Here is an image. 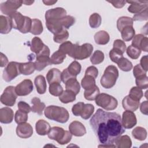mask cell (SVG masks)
<instances>
[{
    "label": "cell",
    "mask_w": 148,
    "mask_h": 148,
    "mask_svg": "<svg viewBox=\"0 0 148 148\" xmlns=\"http://www.w3.org/2000/svg\"><path fill=\"white\" fill-rule=\"evenodd\" d=\"M90 124L98 140L102 145L113 144L114 140L124 132L120 115L97 109L91 117Z\"/></svg>",
    "instance_id": "6da1fadb"
},
{
    "label": "cell",
    "mask_w": 148,
    "mask_h": 148,
    "mask_svg": "<svg viewBox=\"0 0 148 148\" xmlns=\"http://www.w3.org/2000/svg\"><path fill=\"white\" fill-rule=\"evenodd\" d=\"M44 114L46 118L60 123H66L69 117V113L66 109L54 105L47 106L44 111Z\"/></svg>",
    "instance_id": "7a4b0ae2"
},
{
    "label": "cell",
    "mask_w": 148,
    "mask_h": 148,
    "mask_svg": "<svg viewBox=\"0 0 148 148\" xmlns=\"http://www.w3.org/2000/svg\"><path fill=\"white\" fill-rule=\"evenodd\" d=\"M12 21L13 28L18 30L23 34H26L30 32L32 20L27 17L24 16L18 12H16L9 16Z\"/></svg>",
    "instance_id": "3957f363"
},
{
    "label": "cell",
    "mask_w": 148,
    "mask_h": 148,
    "mask_svg": "<svg viewBox=\"0 0 148 148\" xmlns=\"http://www.w3.org/2000/svg\"><path fill=\"white\" fill-rule=\"evenodd\" d=\"M93 51V46L90 43H84L79 45L77 43L73 44L68 56L75 60H82L89 57Z\"/></svg>",
    "instance_id": "277c9868"
},
{
    "label": "cell",
    "mask_w": 148,
    "mask_h": 148,
    "mask_svg": "<svg viewBox=\"0 0 148 148\" xmlns=\"http://www.w3.org/2000/svg\"><path fill=\"white\" fill-rule=\"evenodd\" d=\"M118 77L119 71L117 68L114 65H109L101 78V84L105 88H110L115 85Z\"/></svg>",
    "instance_id": "5b68a950"
},
{
    "label": "cell",
    "mask_w": 148,
    "mask_h": 148,
    "mask_svg": "<svg viewBox=\"0 0 148 148\" xmlns=\"http://www.w3.org/2000/svg\"><path fill=\"white\" fill-rule=\"evenodd\" d=\"M47 135L49 138L57 141L61 145L68 143L71 140L72 135L70 132L59 127L51 128Z\"/></svg>",
    "instance_id": "8992f818"
},
{
    "label": "cell",
    "mask_w": 148,
    "mask_h": 148,
    "mask_svg": "<svg viewBox=\"0 0 148 148\" xmlns=\"http://www.w3.org/2000/svg\"><path fill=\"white\" fill-rule=\"evenodd\" d=\"M95 103L106 110H114L117 105V100L113 97L105 93L99 94L95 99Z\"/></svg>",
    "instance_id": "52a82bcc"
},
{
    "label": "cell",
    "mask_w": 148,
    "mask_h": 148,
    "mask_svg": "<svg viewBox=\"0 0 148 148\" xmlns=\"http://www.w3.org/2000/svg\"><path fill=\"white\" fill-rule=\"evenodd\" d=\"M49 56L50 49L47 46L45 45L43 50L36 55V61L34 62L36 70L38 71H42L47 66L51 64Z\"/></svg>",
    "instance_id": "ba28073f"
},
{
    "label": "cell",
    "mask_w": 148,
    "mask_h": 148,
    "mask_svg": "<svg viewBox=\"0 0 148 148\" xmlns=\"http://www.w3.org/2000/svg\"><path fill=\"white\" fill-rule=\"evenodd\" d=\"M20 63L12 61L8 63L3 71L2 77L6 82H10L20 74Z\"/></svg>",
    "instance_id": "9c48e42d"
},
{
    "label": "cell",
    "mask_w": 148,
    "mask_h": 148,
    "mask_svg": "<svg viewBox=\"0 0 148 148\" xmlns=\"http://www.w3.org/2000/svg\"><path fill=\"white\" fill-rule=\"evenodd\" d=\"M17 96L15 87L12 86H8L1 96V102L6 106H12L15 104Z\"/></svg>",
    "instance_id": "30bf717a"
},
{
    "label": "cell",
    "mask_w": 148,
    "mask_h": 148,
    "mask_svg": "<svg viewBox=\"0 0 148 148\" xmlns=\"http://www.w3.org/2000/svg\"><path fill=\"white\" fill-rule=\"evenodd\" d=\"M23 1H6L1 3L0 5V9L2 13L8 16L9 17L17 12V9L21 6Z\"/></svg>",
    "instance_id": "8fae6325"
},
{
    "label": "cell",
    "mask_w": 148,
    "mask_h": 148,
    "mask_svg": "<svg viewBox=\"0 0 148 148\" xmlns=\"http://www.w3.org/2000/svg\"><path fill=\"white\" fill-rule=\"evenodd\" d=\"M66 16V11L62 8H56L46 12V21H57Z\"/></svg>",
    "instance_id": "7c38bea8"
},
{
    "label": "cell",
    "mask_w": 148,
    "mask_h": 148,
    "mask_svg": "<svg viewBox=\"0 0 148 148\" xmlns=\"http://www.w3.org/2000/svg\"><path fill=\"white\" fill-rule=\"evenodd\" d=\"M33 83L29 79H25L15 87V91L18 96H26L33 90Z\"/></svg>",
    "instance_id": "4fadbf2b"
},
{
    "label": "cell",
    "mask_w": 148,
    "mask_h": 148,
    "mask_svg": "<svg viewBox=\"0 0 148 148\" xmlns=\"http://www.w3.org/2000/svg\"><path fill=\"white\" fill-rule=\"evenodd\" d=\"M121 123L124 128L130 129L133 128L137 123L136 117L134 113L130 110L124 112L123 113Z\"/></svg>",
    "instance_id": "5bb4252c"
},
{
    "label": "cell",
    "mask_w": 148,
    "mask_h": 148,
    "mask_svg": "<svg viewBox=\"0 0 148 148\" xmlns=\"http://www.w3.org/2000/svg\"><path fill=\"white\" fill-rule=\"evenodd\" d=\"M16 134L21 138H28L33 134V128L29 123H23L19 124L16 128Z\"/></svg>",
    "instance_id": "9a60e30c"
},
{
    "label": "cell",
    "mask_w": 148,
    "mask_h": 148,
    "mask_svg": "<svg viewBox=\"0 0 148 148\" xmlns=\"http://www.w3.org/2000/svg\"><path fill=\"white\" fill-rule=\"evenodd\" d=\"M126 2L130 4L128 11L131 13L137 14L147 8V1H128Z\"/></svg>",
    "instance_id": "2e32d148"
},
{
    "label": "cell",
    "mask_w": 148,
    "mask_h": 148,
    "mask_svg": "<svg viewBox=\"0 0 148 148\" xmlns=\"http://www.w3.org/2000/svg\"><path fill=\"white\" fill-rule=\"evenodd\" d=\"M69 130L71 134L75 136H82L86 134L84 125L78 121H72L69 125Z\"/></svg>",
    "instance_id": "e0dca14e"
},
{
    "label": "cell",
    "mask_w": 148,
    "mask_h": 148,
    "mask_svg": "<svg viewBox=\"0 0 148 148\" xmlns=\"http://www.w3.org/2000/svg\"><path fill=\"white\" fill-rule=\"evenodd\" d=\"M147 42L148 39L142 34H138L133 38L132 42V46L138 48L140 50L145 52L147 51Z\"/></svg>",
    "instance_id": "ac0fdd59"
},
{
    "label": "cell",
    "mask_w": 148,
    "mask_h": 148,
    "mask_svg": "<svg viewBox=\"0 0 148 148\" xmlns=\"http://www.w3.org/2000/svg\"><path fill=\"white\" fill-rule=\"evenodd\" d=\"M13 28L12 19L10 17L0 16V32L2 34H8Z\"/></svg>",
    "instance_id": "d6986e66"
},
{
    "label": "cell",
    "mask_w": 148,
    "mask_h": 148,
    "mask_svg": "<svg viewBox=\"0 0 148 148\" xmlns=\"http://www.w3.org/2000/svg\"><path fill=\"white\" fill-rule=\"evenodd\" d=\"M139 101L134 99L129 95L125 97L122 101V105L123 108L126 110H130L132 112L136 110L139 106Z\"/></svg>",
    "instance_id": "ffe728a7"
},
{
    "label": "cell",
    "mask_w": 148,
    "mask_h": 148,
    "mask_svg": "<svg viewBox=\"0 0 148 148\" xmlns=\"http://www.w3.org/2000/svg\"><path fill=\"white\" fill-rule=\"evenodd\" d=\"M14 117L13 111L8 107L0 109V121L3 124H9L12 122Z\"/></svg>",
    "instance_id": "44dd1931"
},
{
    "label": "cell",
    "mask_w": 148,
    "mask_h": 148,
    "mask_svg": "<svg viewBox=\"0 0 148 148\" xmlns=\"http://www.w3.org/2000/svg\"><path fill=\"white\" fill-rule=\"evenodd\" d=\"M46 79L49 84L54 82L60 83L62 81L61 72L57 68H52L48 71L46 75Z\"/></svg>",
    "instance_id": "7402d4cb"
},
{
    "label": "cell",
    "mask_w": 148,
    "mask_h": 148,
    "mask_svg": "<svg viewBox=\"0 0 148 148\" xmlns=\"http://www.w3.org/2000/svg\"><path fill=\"white\" fill-rule=\"evenodd\" d=\"M50 128L49 123L44 120H39L36 123V132L39 135L43 136L48 134Z\"/></svg>",
    "instance_id": "603a6c76"
},
{
    "label": "cell",
    "mask_w": 148,
    "mask_h": 148,
    "mask_svg": "<svg viewBox=\"0 0 148 148\" xmlns=\"http://www.w3.org/2000/svg\"><path fill=\"white\" fill-rule=\"evenodd\" d=\"M34 83L37 90L39 94H43L46 91V82L45 78L42 75L37 76L34 80Z\"/></svg>",
    "instance_id": "cb8c5ba5"
},
{
    "label": "cell",
    "mask_w": 148,
    "mask_h": 148,
    "mask_svg": "<svg viewBox=\"0 0 148 148\" xmlns=\"http://www.w3.org/2000/svg\"><path fill=\"white\" fill-rule=\"evenodd\" d=\"M115 146L119 148H130L132 146V141L128 135H121L115 140Z\"/></svg>",
    "instance_id": "d4e9b609"
},
{
    "label": "cell",
    "mask_w": 148,
    "mask_h": 148,
    "mask_svg": "<svg viewBox=\"0 0 148 148\" xmlns=\"http://www.w3.org/2000/svg\"><path fill=\"white\" fill-rule=\"evenodd\" d=\"M45 45L39 37H34L31 42V50L35 53L36 55L39 54L43 49Z\"/></svg>",
    "instance_id": "484cf974"
},
{
    "label": "cell",
    "mask_w": 148,
    "mask_h": 148,
    "mask_svg": "<svg viewBox=\"0 0 148 148\" xmlns=\"http://www.w3.org/2000/svg\"><path fill=\"white\" fill-rule=\"evenodd\" d=\"M94 40L97 44L104 45L109 42L110 36L106 31H99L94 35Z\"/></svg>",
    "instance_id": "4316f807"
},
{
    "label": "cell",
    "mask_w": 148,
    "mask_h": 148,
    "mask_svg": "<svg viewBox=\"0 0 148 148\" xmlns=\"http://www.w3.org/2000/svg\"><path fill=\"white\" fill-rule=\"evenodd\" d=\"M65 84V88L66 90H69L73 92L76 95L80 92V86L79 83L76 77H72L66 81Z\"/></svg>",
    "instance_id": "83f0119b"
},
{
    "label": "cell",
    "mask_w": 148,
    "mask_h": 148,
    "mask_svg": "<svg viewBox=\"0 0 148 148\" xmlns=\"http://www.w3.org/2000/svg\"><path fill=\"white\" fill-rule=\"evenodd\" d=\"M32 106L31 107V111L34 113H36L39 115H42L43 111L45 108V104L41 102L39 98L34 97L31 99Z\"/></svg>",
    "instance_id": "f1b7e54d"
},
{
    "label": "cell",
    "mask_w": 148,
    "mask_h": 148,
    "mask_svg": "<svg viewBox=\"0 0 148 148\" xmlns=\"http://www.w3.org/2000/svg\"><path fill=\"white\" fill-rule=\"evenodd\" d=\"M20 73L24 75H29L35 70V66L34 62L29 61L25 63H20Z\"/></svg>",
    "instance_id": "f546056e"
},
{
    "label": "cell",
    "mask_w": 148,
    "mask_h": 148,
    "mask_svg": "<svg viewBox=\"0 0 148 148\" xmlns=\"http://www.w3.org/2000/svg\"><path fill=\"white\" fill-rule=\"evenodd\" d=\"M133 20L132 18L127 17V16H122L119 18L117 21V28L118 30L121 32V30L128 26H133Z\"/></svg>",
    "instance_id": "4dcf8cb0"
},
{
    "label": "cell",
    "mask_w": 148,
    "mask_h": 148,
    "mask_svg": "<svg viewBox=\"0 0 148 148\" xmlns=\"http://www.w3.org/2000/svg\"><path fill=\"white\" fill-rule=\"evenodd\" d=\"M43 27L41 21L37 18L32 20V25L30 32L35 35H39L42 33Z\"/></svg>",
    "instance_id": "1f68e13d"
},
{
    "label": "cell",
    "mask_w": 148,
    "mask_h": 148,
    "mask_svg": "<svg viewBox=\"0 0 148 148\" xmlns=\"http://www.w3.org/2000/svg\"><path fill=\"white\" fill-rule=\"evenodd\" d=\"M76 94L69 90H65L59 96L60 101L63 103L72 102L76 99Z\"/></svg>",
    "instance_id": "d6a6232c"
},
{
    "label": "cell",
    "mask_w": 148,
    "mask_h": 148,
    "mask_svg": "<svg viewBox=\"0 0 148 148\" xmlns=\"http://www.w3.org/2000/svg\"><path fill=\"white\" fill-rule=\"evenodd\" d=\"M122 39L125 41L128 42L131 40L135 36V31L133 26H128L124 28L120 32Z\"/></svg>",
    "instance_id": "836d02e7"
},
{
    "label": "cell",
    "mask_w": 148,
    "mask_h": 148,
    "mask_svg": "<svg viewBox=\"0 0 148 148\" xmlns=\"http://www.w3.org/2000/svg\"><path fill=\"white\" fill-rule=\"evenodd\" d=\"M95 79L92 76L84 75V77L81 81V85L85 90H90L96 86Z\"/></svg>",
    "instance_id": "e575fe53"
},
{
    "label": "cell",
    "mask_w": 148,
    "mask_h": 148,
    "mask_svg": "<svg viewBox=\"0 0 148 148\" xmlns=\"http://www.w3.org/2000/svg\"><path fill=\"white\" fill-rule=\"evenodd\" d=\"M132 136L139 140H144L147 137V131L145 128L141 127L135 128L132 131Z\"/></svg>",
    "instance_id": "d590c367"
},
{
    "label": "cell",
    "mask_w": 148,
    "mask_h": 148,
    "mask_svg": "<svg viewBox=\"0 0 148 148\" xmlns=\"http://www.w3.org/2000/svg\"><path fill=\"white\" fill-rule=\"evenodd\" d=\"M65 58L66 54L58 50L57 51L54 52L51 56V58H50V64L56 65L60 64L63 62Z\"/></svg>",
    "instance_id": "8d00e7d4"
},
{
    "label": "cell",
    "mask_w": 148,
    "mask_h": 148,
    "mask_svg": "<svg viewBox=\"0 0 148 148\" xmlns=\"http://www.w3.org/2000/svg\"><path fill=\"white\" fill-rule=\"evenodd\" d=\"M81 65L76 61H73L67 68L68 72L73 77H76L81 72Z\"/></svg>",
    "instance_id": "74e56055"
},
{
    "label": "cell",
    "mask_w": 148,
    "mask_h": 148,
    "mask_svg": "<svg viewBox=\"0 0 148 148\" xmlns=\"http://www.w3.org/2000/svg\"><path fill=\"white\" fill-rule=\"evenodd\" d=\"M94 111V106L92 104H84L80 116H81V117L84 120H87L92 115Z\"/></svg>",
    "instance_id": "f35d334b"
},
{
    "label": "cell",
    "mask_w": 148,
    "mask_h": 148,
    "mask_svg": "<svg viewBox=\"0 0 148 148\" xmlns=\"http://www.w3.org/2000/svg\"><path fill=\"white\" fill-rule=\"evenodd\" d=\"M99 94V88L96 86L90 90H85L84 92V97L87 100L93 101L95 100Z\"/></svg>",
    "instance_id": "ab89813d"
},
{
    "label": "cell",
    "mask_w": 148,
    "mask_h": 148,
    "mask_svg": "<svg viewBox=\"0 0 148 148\" xmlns=\"http://www.w3.org/2000/svg\"><path fill=\"white\" fill-rule=\"evenodd\" d=\"M63 91V88L60 83L54 82L49 85V92L53 96H60Z\"/></svg>",
    "instance_id": "60d3db41"
},
{
    "label": "cell",
    "mask_w": 148,
    "mask_h": 148,
    "mask_svg": "<svg viewBox=\"0 0 148 148\" xmlns=\"http://www.w3.org/2000/svg\"><path fill=\"white\" fill-rule=\"evenodd\" d=\"M117 65L119 68L123 71L128 72L130 71L132 68V64L128 59L122 57L118 62Z\"/></svg>",
    "instance_id": "b9f144b4"
},
{
    "label": "cell",
    "mask_w": 148,
    "mask_h": 148,
    "mask_svg": "<svg viewBox=\"0 0 148 148\" xmlns=\"http://www.w3.org/2000/svg\"><path fill=\"white\" fill-rule=\"evenodd\" d=\"M101 17L97 13H94L90 16L89 24L90 26L92 28H97L99 27L101 24Z\"/></svg>",
    "instance_id": "7bdbcfd3"
},
{
    "label": "cell",
    "mask_w": 148,
    "mask_h": 148,
    "mask_svg": "<svg viewBox=\"0 0 148 148\" xmlns=\"http://www.w3.org/2000/svg\"><path fill=\"white\" fill-rule=\"evenodd\" d=\"M104 60V54L100 50H96L90 57V61L93 65L101 64Z\"/></svg>",
    "instance_id": "ee69618b"
},
{
    "label": "cell",
    "mask_w": 148,
    "mask_h": 148,
    "mask_svg": "<svg viewBox=\"0 0 148 148\" xmlns=\"http://www.w3.org/2000/svg\"><path fill=\"white\" fill-rule=\"evenodd\" d=\"M69 37V33L68 31L64 28L61 32H58V34L54 35L53 40L55 42L58 43H62L68 38Z\"/></svg>",
    "instance_id": "f6af8a7d"
},
{
    "label": "cell",
    "mask_w": 148,
    "mask_h": 148,
    "mask_svg": "<svg viewBox=\"0 0 148 148\" xmlns=\"http://www.w3.org/2000/svg\"><path fill=\"white\" fill-rule=\"evenodd\" d=\"M60 22L62 26V27L65 29H68L71 26H72L75 23V18L69 15H66L63 18L60 20Z\"/></svg>",
    "instance_id": "bcb514c9"
},
{
    "label": "cell",
    "mask_w": 148,
    "mask_h": 148,
    "mask_svg": "<svg viewBox=\"0 0 148 148\" xmlns=\"http://www.w3.org/2000/svg\"><path fill=\"white\" fill-rule=\"evenodd\" d=\"M126 51L127 55L134 60L138 59L141 54V50L132 45H130Z\"/></svg>",
    "instance_id": "7dc6e473"
},
{
    "label": "cell",
    "mask_w": 148,
    "mask_h": 148,
    "mask_svg": "<svg viewBox=\"0 0 148 148\" xmlns=\"http://www.w3.org/2000/svg\"><path fill=\"white\" fill-rule=\"evenodd\" d=\"M128 95L134 99L139 101L142 98L143 94L141 88L138 87H133L130 90Z\"/></svg>",
    "instance_id": "c3c4849f"
},
{
    "label": "cell",
    "mask_w": 148,
    "mask_h": 148,
    "mask_svg": "<svg viewBox=\"0 0 148 148\" xmlns=\"http://www.w3.org/2000/svg\"><path fill=\"white\" fill-rule=\"evenodd\" d=\"M135 83L137 87L139 88L146 89L148 87V77L146 74L136 77Z\"/></svg>",
    "instance_id": "681fc988"
},
{
    "label": "cell",
    "mask_w": 148,
    "mask_h": 148,
    "mask_svg": "<svg viewBox=\"0 0 148 148\" xmlns=\"http://www.w3.org/2000/svg\"><path fill=\"white\" fill-rule=\"evenodd\" d=\"M28 120V114L26 113L21 112L19 110H17L15 116H14V120L15 122L19 124L23 123H25Z\"/></svg>",
    "instance_id": "f907efd6"
},
{
    "label": "cell",
    "mask_w": 148,
    "mask_h": 148,
    "mask_svg": "<svg viewBox=\"0 0 148 148\" xmlns=\"http://www.w3.org/2000/svg\"><path fill=\"white\" fill-rule=\"evenodd\" d=\"M109 57H110V59L113 62H115L117 64V62L122 57H123V54L120 51L113 48L109 52Z\"/></svg>",
    "instance_id": "816d5d0a"
},
{
    "label": "cell",
    "mask_w": 148,
    "mask_h": 148,
    "mask_svg": "<svg viewBox=\"0 0 148 148\" xmlns=\"http://www.w3.org/2000/svg\"><path fill=\"white\" fill-rule=\"evenodd\" d=\"M113 49L120 51L123 54L126 50V45L125 42L120 39H116L113 43Z\"/></svg>",
    "instance_id": "f5cc1de1"
},
{
    "label": "cell",
    "mask_w": 148,
    "mask_h": 148,
    "mask_svg": "<svg viewBox=\"0 0 148 148\" xmlns=\"http://www.w3.org/2000/svg\"><path fill=\"white\" fill-rule=\"evenodd\" d=\"M148 18V13L147 8L145 9L143 11L139 13L135 14L132 18L133 21H145L147 20Z\"/></svg>",
    "instance_id": "db71d44e"
},
{
    "label": "cell",
    "mask_w": 148,
    "mask_h": 148,
    "mask_svg": "<svg viewBox=\"0 0 148 148\" xmlns=\"http://www.w3.org/2000/svg\"><path fill=\"white\" fill-rule=\"evenodd\" d=\"M72 43L70 41H66V42H64V43H62L59 47L58 50H60V51L64 53L65 54H68V53L70 52V51L71 50V49L73 46Z\"/></svg>",
    "instance_id": "11a10c76"
},
{
    "label": "cell",
    "mask_w": 148,
    "mask_h": 148,
    "mask_svg": "<svg viewBox=\"0 0 148 148\" xmlns=\"http://www.w3.org/2000/svg\"><path fill=\"white\" fill-rule=\"evenodd\" d=\"M84 105V103L82 102H78V103L75 104L72 108V113L76 116H80V114H81V112L83 109Z\"/></svg>",
    "instance_id": "9f6ffc18"
},
{
    "label": "cell",
    "mask_w": 148,
    "mask_h": 148,
    "mask_svg": "<svg viewBox=\"0 0 148 148\" xmlns=\"http://www.w3.org/2000/svg\"><path fill=\"white\" fill-rule=\"evenodd\" d=\"M17 107L19 110L26 113L27 114L29 113L31 110V108L30 107V106L24 101H21L18 102L17 104Z\"/></svg>",
    "instance_id": "6f0895ef"
},
{
    "label": "cell",
    "mask_w": 148,
    "mask_h": 148,
    "mask_svg": "<svg viewBox=\"0 0 148 148\" xmlns=\"http://www.w3.org/2000/svg\"><path fill=\"white\" fill-rule=\"evenodd\" d=\"M98 75V70L94 66H90L88 67L85 72V75H88L92 76L94 79H95Z\"/></svg>",
    "instance_id": "680465c9"
},
{
    "label": "cell",
    "mask_w": 148,
    "mask_h": 148,
    "mask_svg": "<svg viewBox=\"0 0 148 148\" xmlns=\"http://www.w3.org/2000/svg\"><path fill=\"white\" fill-rule=\"evenodd\" d=\"M146 72L140 65V64H137L136 65H135L134 68L133 69V73H134V76L135 77H137L138 76L143 75H146Z\"/></svg>",
    "instance_id": "91938a15"
},
{
    "label": "cell",
    "mask_w": 148,
    "mask_h": 148,
    "mask_svg": "<svg viewBox=\"0 0 148 148\" xmlns=\"http://www.w3.org/2000/svg\"><path fill=\"white\" fill-rule=\"evenodd\" d=\"M108 2L110 3L114 8H123L125 4L126 3V1H109Z\"/></svg>",
    "instance_id": "94428289"
},
{
    "label": "cell",
    "mask_w": 148,
    "mask_h": 148,
    "mask_svg": "<svg viewBox=\"0 0 148 148\" xmlns=\"http://www.w3.org/2000/svg\"><path fill=\"white\" fill-rule=\"evenodd\" d=\"M147 56H145L142 57L140 62V65L146 71H147Z\"/></svg>",
    "instance_id": "6125c7cd"
},
{
    "label": "cell",
    "mask_w": 148,
    "mask_h": 148,
    "mask_svg": "<svg viewBox=\"0 0 148 148\" xmlns=\"http://www.w3.org/2000/svg\"><path fill=\"white\" fill-rule=\"evenodd\" d=\"M8 64V59L6 56L1 53V60H0V66L1 67H4Z\"/></svg>",
    "instance_id": "be15d7a7"
},
{
    "label": "cell",
    "mask_w": 148,
    "mask_h": 148,
    "mask_svg": "<svg viewBox=\"0 0 148 148\" xmlns=\"http://www.w3.org/2000/svg\"><path fill=\"white\" fill-rule=\"evenodd\" d=\"M147 101H143L141 104H140V112L145 114V115H147Z\"/></svg>",
    "instance_id": "e7e4bbea"
},
{
    "label": "cell",
    "mask_w": 148,
    "mask_h": 148,
    "mask_svg": "<svg viewBox=\"0 0 148 148\" xmlns=\"http://www.w3.org/2000/svg\"><path fill=\"white\" fill-rule=\"evenodd\" d=\"M43 2L46 5H53L57 2V1H43Z\"/></svg>",
    "instance_id": "03108f58"
},
{
    "label": "cell",
    "mask_w": 148,
    "mask_h": 148,
    "mask_svg": "<svg viewBox=\"0 0 148 148\" xmlns=\"http://www.w3.org/2000/svg\"><path fill=\"white\" fill-rule=\"evenodd\" d=\"M34 2V1H23V3H24L26 5H31L32 3H33Z\"/></svg>",
    "instance_id": "003e7915"
}]
</instances>
